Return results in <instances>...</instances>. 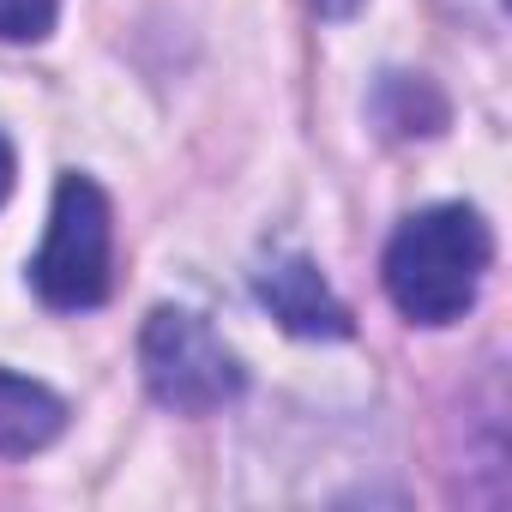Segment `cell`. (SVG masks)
<instances>
[{
	"mask_svg": "<svg viewBox=\"0 0 512 512\" xmlns=\"http://www.w3.org/2000/svg\"><path fill=\"white\" fill-rule=\"evenodd\" d=\"M494 235L476 205H422L386 241V296L410 326H452L476 308Z\"/></svg>",
	"mask_w": 512,
	"mask_h": 512,
	"instance_id": "obj_1",
	"label": "cell"
},
{
	"mask_svg": "<svg viewBox=\"0 0 512 512\" xmlns=\"http://www.w3.org/2000/svg\"><path fill=\"white\" fill-rule=\"evenodd\" d=\"M109 272H115L109 199H103V187L91 175H61L43 247L31 260V290L61 314H85V308L109 302Z\"/></svg>",
	"mask_w": 512,
	"mask_h": 512,
	"instance_id": "obj_2",
	"label": "cell"
},
{
	"mask_svg": "<svg viewBox=\"0 0 512 512\" xmlns=\"http://www.w3.org/2000/svg\"><path fill=\"white\" fill-rule=\"evenodd\" d=\"M139 368L163 410L175 416H211L241 398L247 368L241 356L193 314V308H157L139 332Z\"/></svg>",
	"mask_w": 512,
	"mask_h": 512,
	"instance_id": "obj_3",
	"label": "cell"
},
{
	"mask_svg": "<svg viewBox=\"0 0 512 512\" xmlns=\"http://www.w3.org/2000/svg\"><path fill=\"white\" fill-rule=\"evenodd\" d=\"M253 296L296 338H350V308L338 302V290L320 278V266L308 253H272L253 272Z\"/></svg>",
	"mask_w": 512,
	"mask_h": 512,
	"instance_id": "obj_4",
	"label": "cell"
},
{
	"mask_svg": "<svg viewBox=\"0 0 512 512\" xmlns=\"http://www.w3.org/2000/svg\"><path fill=\"white\" fill-rule=\"evenodd\" d=\"M61 428H67V404L43 380L0 368V458H31L49 440H61Z\"/></svg>",
	"mask_w": 512,
	"mask_h": 512,
	"instance_id": "obj_5",
	"label": "cell"
},
{
	"mask_svg": "<svg viewBox=\"0 0 512 512\" xmlns=\"http://www.w3.org/2000/svg\"><path fill=\"white\" fill-rule=\"evenodd\" d=\"M61 0H0V43H43Z\"/></svg>",
	"mask_w": 512,
	"mask_h": 512,
	"instance_id": "obj_6",
	"label": "cell"
},
{
	"mask_svg": "<svg viewBox=\"0 0 512 512\" xmlns=\"http://www.w3.org/2000/svg\"><path fill=\"white\" fill-rule=\"evenodd\" d=\"M13 169H19V163H13V145L0 139V205H7V193H13Z\"/></svg>",
	"mask_w": 512,
	"mask_h": 512,
	"instance_id": "obj_7",
	"label": "cell"
},
{
	"mask_svg": "<svg viewBox=\"0 0 512 512\" xmlns=\"http://www.w3.org/2000/svg\"><path fill=\"white\" fill-rule=\"evenodd\" d=\"M314 7H320V19H350L362 0H314Z\"/></svg>",
	"mask_w": 512,
	"mask_h": 512,
	"instance_id": "obj_8",
	"label": "cell"
}]
</instances>
